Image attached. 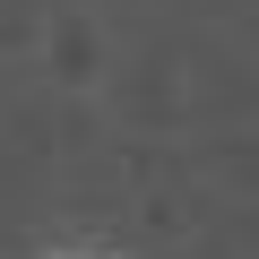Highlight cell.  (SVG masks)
<instances>
[{"instance_id": "1", "label": "cell", "mask_w": 259, "mask_h": 259, "mask_svg": "<svg viewBox=\"0 0 259 259\" xmlns=\"http://www.w3.org/2000/svg\"><path fill=\"white\" fill-rule=\"evenodd\" d=\"M44 259H104V250H44Z\"/></svg>"}]
</instances>
